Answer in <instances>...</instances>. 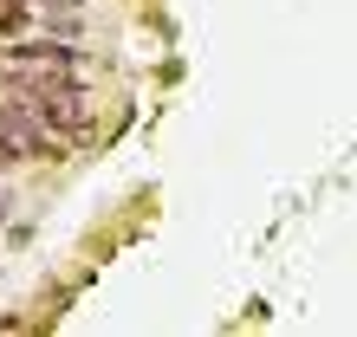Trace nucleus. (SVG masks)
I'll use <instances>...</instances> for the list:
<instances>
[{"label":"nucleus","instance_id":"obj_1","mask_svg":"<svg viewBox=\"0 0 357 337\" xmlns=\"http://www.w3.org/2000/svg\"><path fill=\"white\" fill-rule=\"evenodd\" d=\"M0 156H39V162H59L66 156V136H52L13 91H0Z\"/></svg>","mask_w":357,"mask_h":337},{"label":"nucleus","instance_id":"obj_3","mask_svg":"<svg viewBox=\"0 0 357 337\" xmlns=\"http://www.w3.org/2000/svg\"><path fill=\"white\" fill-rule=\"evenodd\" d=\"M39 7H78V0H39Z\"/></svg>","mask_w":357,"mask_h":337},{"label":"nucleus","instance_id":"obj_2","mask_svg":"<svg viewBox=\"0 0 357 337\" xmlns=\"http://www.w3.org/2000/svg\"><path fill=\"white\" fill-rule=\"evenodd\" d=\"M0 78L7 84H72L78 52L72 46H7L0 52Z\"/></svg>","mask_w":357,"mask_h":337}]
</instances>
